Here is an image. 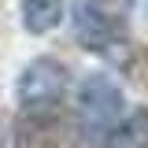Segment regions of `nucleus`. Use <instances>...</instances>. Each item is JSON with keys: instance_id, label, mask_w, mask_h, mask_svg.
Masks as SVG:
<instances>
[{"instance_id": "f257e3e1", "label": "nucleus", "mask_w": 148, "mask_h": 148, "mask_svg": "<svg viewBox=\"0 0 148 148\" xmlns=\"http://www.w3.org/2000/svg\"><path fill=\"white\" fill-rule=\"evenodd\" d=\"M122 115V89L111 74H89L78 89V111H74V130L78 141H100Z\"/></svg>"}, {"instance_id": "f03ea898", "label": "nucleus", "mask_w": 148, "mask_h": 148, "mask_svg": "<svg viewBox=\"0 0 148 148\" xmlns=\"http://www.w3.org/2000/svg\"><path fill=\"white\" fill-rule=\"evenodd\" d=\"M15 148H78L74 119L63 104H26L15 119Z\"/></svg>"}, {"instance_id": "7ed1b4c3", "label": "nucleus", "mask_w": 148, "mask_h": 148, "mask_svg": "<svg viewBox=\"0 0 148 148\" xmlns=\"http://www.w3.org/2000/svg\"><path fill=\"white\" fill-rule=\"evenodd\" d=\"M74 34L85 48L108 56L115 63H130L126 52L133 48V41L122 37V26L104 11L100 0H74Z\"/></svg>"}, {"instance_id": "20e7f679", "label": "nucleus", "mask_w": 148, "mask_h": 148, "mask_svg": "<svg viewBox=\"0 0 148 148\" xmlns=\"http://www.w3.org/2000/svg\"><path fill=\"white\" fill-rule=\"evenodd\" d=\"M63 92H67V71L59 59L41 56L22 71V82H18L22 108L26 104H63Z\"/></svg>"}, {"instance_id": "39448f33", "label": "nucleus", "mask_w": 148, "mask_h": 148, "mask_svg": "<svg viewBox=\"0 0 148 148\" xmlns=\"http://www.w3.org/2000/svg\"><path fill=\"white\" fill-rule=\"evenodd\" d=\"M104 148H148V108L115 122L104 137Z\"/></svg>"}, {"instance_id": "423d86ee", "label": "nucleus", "mask_w": 148, "mask_h": 148, "mask_svg": "<svg viewBox=\"0 0 148 148\" xmlns=\"http://www.w3.org/2000/svg\"><path fill=\"white\" fill-rule=\"evenodd\" d=\"M63 11V0H22V22L30 34H48Z\"/></svg>"}, {"instance_id": "0eeeda50", "label": "nucleus", "mask_w": 148, "mask_h": 148, "mask_svg": "<svg viewBox=\"0 0 148 148\" xmlns=\"http://www.w3.org/2000/svg\"><path fill=\"white\" fill-rule=\"evenodd\" d=\"M145 11H148V0H145Z\"/></svg>"}, {"instance_id": "6e6552de", "label": "nucleus", "mask_w": 148, "mask_h": 148, "mask_svg": "<svg viewBox=\"0 0 148 148\" xmlns=\"http://www.w3.org/2000/svg\"><path fill=\"white\" fill-rule=\"evenodd\" d=\"M0 148H4V141H0Z\"/></svg>"}]
</instances>
